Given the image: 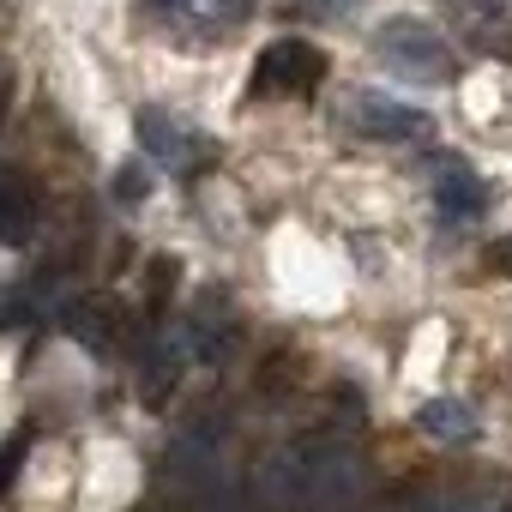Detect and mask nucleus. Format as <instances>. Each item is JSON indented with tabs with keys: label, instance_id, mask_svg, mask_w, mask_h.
<instances>
[{
	"label": "nucleus",
	"instance_id": "1",
	"mask_svg": "<svg viewBox=\"0 0 512 512\" xmlns=\"http://www.w3.org/2000/svg\"><path fill=\"white\" fill-rule=\"evenodd\" d=\"M368 488V464L338 434H302L272 464V494L284 512H356Z\"/></svg>",
	"mask_w": 512,
	"mask_h": 512
},
{
	"label": "nucleus",
	"instance_id": "2",
	"mask_svg": "<svg viewBox=\"0 0 512 512\" xmlns=\"http://www.w3.org/2000/svg\"><path fill=\"white\" fill-rule=\"evenodd\" d=\"M374 61L410 85H458V49L428 19H410V13H398L374 31Z\"/></svg>",
	"mask_w": 512,
	"mask_h": 512
},
{
	"label": "nucleus",
	"instance_id": "3",
	"mask_svg": "<svg viewBox=\"0 0 512 512\" xmlns=\"http://www.w3.org/2000/svg\"><path fill=\"white\" fill-rule=\"evenodd\" d=\"M326 79V55L308 37H278L253 61V91L260 97H314Z\"/></svg>",
	"mask_w": 512,
	"mask_h": 512
},
{
	"label": "nucleus",
	"instance_id": "4",
	"mask_svg": "<svg viewBox=\"0 0 512 512\" xmlns=\"http://www.w3.org/2000/svg\"><path fill=\"white\" fill-rule=\"evenodd\" d=\"M139 151L151 157V163H163V169H181V175H199L205 163H217V145L211 139H199L193 127H181L169 109H139Z\"/></svg>",
	"mask_w": 512,
	"mask_h": 512
},
{
	"label": "nucleus",
	"instance_id": "5",
	"mask_svg": "<svg viewBox=\"0 0 512 512\" xmlns=\"http://www.w3.org/2000/svg\"><path fill=\"white\" fill-rule=\"evenodd\" d=\"M344 127L362 133V139H380V145H410L428 133V115L398 103V97H380V91H356L344 103Z\"/></svg>",
	"mask_w": 512,
	"mask_h": 512
},
{
	"label": "nucleus",
	"instance_id": "6",
	"mask_svg": "<svg viewBox=\"0 0 512 512\" xmlns=\"http://www.w3.org/2000/svg\"><path fill=\"white\" fill-rule=\"evenodd\" d=\"M428 193H434V205H440V217H446V223H470V217L488 205L482 175H476L464 157H452V151L428 157Z\"/></svg>",
	"mask_w": 512,
	"mask_h": 512
},
{
	"label": "nucleus",
	"instance_id": "7",
	"mask_svg": "<svg viewBox=\"0 0 512 512\" xmlns=\"http://www.w3.org/2000/svg\"><path fill=\"white\" fill-rule=\"evenodd\" d=\"M43 223L37 181L25 169H0V247H25Z\"/></svg>",
	"mask_w": 512,
	"mask_h": 512
},
{
	"label": "nucleus",
	"instance_id": "8",
	"mask_svg": "<svg viewBox=\"0 0 512 512\" xmlns=\"http://www.w3.org/2000/svg\"><path fill=\"white\" fill-rule=\"evenodd\" d=\"M229 338H235V320H229V302L223 296H199L187 326H181V344L193 362H223L229 356Z\"/></svg>",
	"mask_w": 512,
	"mask_h": 512
},
{
	"label": "nucleus",
	"instance_id": "9",
	"mask_svg": "<svg viewBox=\"0 0 512 512\" xmlns=\"http://www.w3.org/2000/svg\"><path fill=\"white\" fill-rule=\"evenodd\" d=\"M452 19L470 31L476 49L488 55H512V13H506V0H446Z\"/></svg>",
	"mask_w": 512,
	"mask_h": 512
},
{
	"label": "nucleus",
	"instance_id": "10",
	"mask_svg": "<svg viewBox=\"0 0 512 512\" xmlns=\"http://www.w3.org/2000/svg\"><path fill=\"white\" fill-rule=\"evenodd\" d=\"M187 344H181V332H163V338H151V350H145V362H139V392L151 398V404H163L175 386H181V374H187Z\"/></svg>",
	"mask_w": 512,
	"mask_h": 512
},
{
	"label": "nucleus",
	"instance_id": "11",
	"mask_svg": "<svg viewBox=\"0 0 512 512\" xmlns=\"http://www.w3.org/2000/svg\"><path fill=\"white\" fill-rule=\"evenodd\" d=\"M416 428L428 434V440H446V446H464V440H476V410L464 404V398H428L422 410H416Z\"/></svg>",
	"mask_w": 512,
	"mask_h": 512
},
{
	"label": "nucleus",
	"instance_id": "12",
	"mask_svg": "<svg viewBox=\"0 0 512 512\" xmlns=\"http://www.w3.org/2000/svg\"><path fill=\"white\" fill-rule=\"evenodd\" d=\"M67 332H73L85 350H115V338H121V308H115L109 296L73 302V308H67Z\"/></svg>",
	"mask_w": 512,
	"mask_h": 512
},
{
	"label": "nucleus",
	"instance_id": "13",
	"mask_svg": "<svg viewBox=\"0 0 512 512\" xmlns=\"http://www.w3.org/2000/svg\"><path fill=\"white\" fill-rule=\"evenodd\" d=\"M278 7L290 13V19H308V25H326V19H344L356 0H278Z\"/></svg>",
	"mask_w": 512,
	"mask_h": 512
},
{
	"label": "nucleus",
	"instance_id": "14",
	"mask_svg": "<svg viewBox=\"0 0 512 512\" xmlns=\"http://www.w3.org/2000/svg\"><path fill=\"white\" fill-rule=\"evenodd\" d=\"M482 266H488L494 278H512V235H494V241L482 247Z\"/></svg>",
	"mask_w": 512,
	"mask_h": 512
},
{
	"label": "nucleus",
	"instance_id": "15",
	"mask_svg": "<svg viewBox=\"0 0 512 512\" xmlns=\"http://www.w3.org/2000/svg\"><path fill=\"white\" fill-rule=\"evenodd\" d=\"M260 0H211V13H217V25H241Z\"/></svg>",
	"mask_w": 512,
	"mask_h": 512
},
{
	"label": "nucleus",
	"instance_id": "16",
	"mask_svg": "<svg viewBox=\"0 0 512 512\" xmlns=\"http://www.w3.org/2000/svg\"><path fill=\"white\" fill-rule=\"evenodd\" d=\"M145 13H157V19H169V25H181V19L193 13V0H145Z\"/></svg>",
	"mask_w": 512,
	"mask_h": 512
},
{
	"label": "nucleus",
	"instance_id": "17",
	"mask_svg": "<svg viewBox=\"0 0 512 512\" xmlns=\"http://www.w3.org/2000/svg\"><path fill=\"white\" fill-rule=\"evenodd\" d=\"M19 458H25V440H13L7 452H0V488H7V482H13V470H19Z\"/></svg>",
	"mask_w": 512,
	"mask_h": 512
},
{
	"label": "nucleus",
	"instance_id": "18",
	"mask_svg": "<svg viewBox=\"0 0 512 512\" xmlns=\"http://www.w3.org/2000/svg\"><path fill=\"white\" fill-rule=\"evenodd\" d=\"M7 109H13V79H7V67H0V121H7Z\"/></svg>",
	"mask_w": 512,
	"mask_h": 512
}]
</instances>
